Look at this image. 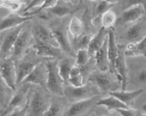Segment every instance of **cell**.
<instances>
[{"label":"cell","mask_w":146,"mask_h":116,"mask_svg":"<svg viewBox=\"0 0 146 116\" xmlns=\"http://www.w3.org/2000/svg\"><path fill=\"white\" fill-rule=\"evenodd\" d=\"M64 115L62 107L58 103H50V106L44 113L43 115L45 116H58Z\"/></svg>","instance_id":"31"},{"label":"cell","mask_w":146,"mask_h":116,"mask_svg":"<svg viewBox=\"0 0 146 116\" xmlns=\"http://www.w3.org/2000/svg\"><path fill=\"white\" fill-rule=\"evenodd\" d=\"M69 30L75 38H78L83 34L84 30V23L78 17L73 16L69 24Z\"/></svg>","instance_id":"27"},{"label":"cell","mask_w":146,"mask_h":116,"mask_svg":"<svg viewBox=\"0 0 146 116\" xmlns=\"http://www.w3.org/2000/svg\"><path fill=\"white\" fill-rule=\"evenodd\" d=\"M80 73H81V71H80V67L77 66V65H74V66L72 67L71 70H70V77L79 75V74H80Z\"/></svg>","instance_id":"39"},{"label":"cell","mask_w":146,"mask_h":116,"mask_svg":"<svg viewBox=\"0 0 146 116\" xmlns=\"http://www.w3.org/2000/svg\"><path fill=\"white\" fill-rule=\"evenodd\" d=\"M41 57L33 54H25L20 59L15 60L16 71V88L19 86L24 79L28 75L29 73L34 68L38 63L43 60H39Z\"/></svg>","instance_id":"5"},{"label":"cell","mask_w":146,"mask_h":116,"mask_svg":"<svg viewBox=\"0 0 146 116\" xmlns=\"http://www.w3.org/2000/svg\"><path fill=\"white\" fill-rule=\"evenodd\" d=\"M143 92L144 90L143 89H138L134 91H125L122 90L121 91H110L109 93V95L114 96L116 98H117L119 101H121L123 103L126 104L129 107L136 98L139 96Z\"/></svg>","instance_id":"20"},{"label":"cell","mask_w":146,"mask_h":116,"mask_svg":"<svg viewBox=\"0 0 146 116\" xmlns=\"http://www.w3.org/2000/svg\"><path fill=\"white\" fill-rule=\"evenodd\" d=\"M47 71L46 90L50 93L63 96H64V82L59 74L58 63L55 60H47L44 62Z\"/></svg>","instance_id":"2"},{"label":"cell","mask_w":146,"mask_h":116,"mask_svg":"<svg viewBox=\"0 0 146 116\" xmlns=\"http://www.w3.org/2000/svg\"><path fill=\"white\" fill-rule=\"evenodd\" d=\"M145 13V6L143 5H137L126 7L121 15L117 18V23L119 25H124L127 24L134 23L142 18Z\"/></svg>","instance_id":"11"},{"label":"cell","mask_w":146,"mask_h":116,"mask_svg":"<svg viewBox=\"0 0 146 116\" xmlns=\"http://www.w3.org/2000/svg\"><path fill=\"white\" fill-rule=\"evenodd\" d=\"M6 1H7V0H0V8L4 7V5H5Z\"/></svg>","instance_id":"43"},{"label":"cell","mask_w":146,"mask_h":116,"mask_svg":"<svg viewBox=\"0 0 146 116\" xmlns=\"http://www.w3.org/2000/svg\"><path fill=\"white\" fill-rule=\"evenodd\" d=\"M100 90L95 85L89 82L80 87L67 86L64 89V96L71 102L84 100L89 98L98 96Z\"/></svg>","instance_id":"3"},{"label":"cell","mask_w":146,"mask_h":116,"mask_svg":"<svg viewBox=\"0 0 146 116\" xmlns=\"http://www.w3.org/2000/svg\"><path fill=\"white\" fill-rule=\"evenodd\" d=\"M98 99V96H96L92 98L73 102L70 109L64 113V115L76 116L84 115V113H87L92 107L96 104Z\"/></svg>","instance_id":"14"},{"label":"cell","mask_w":146,"mask_h":116,"mask_svg":"<svg viewBox=\"0 0 146 116\" xmlns=\"http://www.w3.org/2000/svg\"><path fill=\"white\" fill-rule=\"evenodd\" d=\"M117 113L123 116H143L145 115V113H143L139 110H136L134 109H131L130 107L125 109H116Z\"/></svg>","instance_id":"35"},{"label":"cell","mask_w":146,"mask_h":116,"mask_svg":"<svg viewBox=\"0 0 146 116\" xmlns=\"http://www.w3.org/2000/svg\"><path fill=\"white\" fill-rule=\"evenodd\" d=\"M33 38L35 40L54 44V39L51 36V30L41 24H35L31 29Z\"/></svg>","instance_id":"21"},{"label":"cell","mask_w":146,"mask_h":116,"mask_svg":"<svg viewBox=\"0 0 146 116\" xmlns=\"http://www.w3.org/2000/svg\"><path fill=\"white\" fill-rule=\"evenodd\" d=\"M117 14L114 11L111 10V9L100 16V22H101L102 27L106 29L113 27V26L117 23Z\"/></svg>","instance_id":"28"},{"label":"cell","mask_w":146,"mask_h":116,"mask_svg":"<svg viewBox=\"0 0 146 116\" xmlns=\"http://www.w3.org/2000/svg\"><path fill=\"white\" fill-rule=\"evenodd\" d=\"M143 5L145 6V0H128V3L126 5V7H131V6L133 5Z\"/></svg>","instance_id":"40"},{"label":"cell","mask_w":146,"mask_h":116,"mask_svg":"<svg viewBox=\"0 0 146 116\" xmlns=\"http://www.w3.org/2000/svg\"><path fill=\"white\" fill-rule=\"evenodd\" d=\"M33 40V38L31 30L30 31L27 29L22 28L16 38L13 49L12 57L14 59V60L20 59L27 53V48L32 43Z\"/></svg>","instance_id":"9"},{"label":"cell","mask_w":146,"mask_h":116,"mask_svg":"<svg viewBox=\"0 0 146 116\" xmlns=\"http://www.w3.org/2000/svg\"><path fill=\"white\" fill-rule=\"evenodd\" d=\"M145 37L135 43H130L124 49V54L131 57L143 56L145 57Z\"/></svg>","instance_id":"23"},{"label":"cell","mask_w":146,"mask_h":116,"mask_svg":"<svg viewBox=\"0 0 146 116\" xmlns=\"http://www.w3.org/2000/svg\"><path fill=\"white\" fill-rule=\"evenodd\" d=\"M144 37H145V23L143 21L134 22L125 33V38L130 43H135Z\"/></svg>","instance_id":"17"},{"label":"cell","mask_w":146,"mask_h":116,"mask_svg":"<svg viewBox=\"0 0 146 116\" xmlns=\"http://www.w3.org/2000/svg\"><path fill=\"white\" fill-rule=\"evenodd\" d=\"M20 1H21V2H23V1H25V0H20Z\"/></svg>","instance_id":"46"},{"label":"cell","mask_w":146,"mask_h":116,"mask_svg":"<svg viewBox=\"0 0 146 116\" xmlns=\"http://www.w3.org/2000/svg\"><path fill=\"white\" fill-rule=\"evenodd\" d=\"M58 0H45L42 5L40 7H38L34 13H31V16L36 14V13H38L39 12H41V11L44 10H46L48 9V8H50V7H53L54 5H55L58 3Z\"/></svg>","instance_id":"37"},{"label":"cell","mask_w":146,"mask_h":116,"mask_svg":"<svg viewBox=\"0 0 146 116\" xmlns=\"http://www.w3.org/2000/svg\"><path fill=\"white\" fill-rule=\"evenodd\" d=\"M145 79H146V71L145 68H143L137 75V79L138 81L142 83H145Z\"/></svg>","instance_id":"41"},{"label":"cell","mask_w":146,"mask_h":116,"mask_svg":"<svg viewBox=\"0 0 146 116\" xmlns=\"http://www.w3.org/2000/svg\"><path fill=\"white\" fill-rule=\"evenodd\" d=\"M33 18V16H20L16 13H10L5 18H0V32L24 24Z\"/></svg>","instance_id":"15"},{"label":"cell","mask_w":146,"mask_h":116,"mask_svg":"<svg viewBox=\"0 0 146 116\" xmlns=\"http://www.w3.org/2000/svg\"><path fill=\"white\" fill-rule=\"evenodd\" d=\"M74 65H75V62L72 57H64L58 63L59 74L64 82H68L70 70Z\"/></svg>","instance_id":"26"},{"label":"cell","mask_w":146,"mask_h":116,"mask_svg":"<svg viewBox=\"0 0 146 116\" xmlns=\"http://www.w3.org/2000/svg\"><path fill=\"white\" fill-rule=\"evenodd\" d=\"M51 36L54 39V41L58 43V47L61 48L63 52L72 54V49L71 44H70V41L68 39L67 35L65 32L59 30V29L52 30L51 31Z\"/></svg>","instance_id":"24"},{"label":"cell","mask_w":146,"mask_h":116,"mask_svg":"<svg viewBox=\"0 0 146 116\" xmlns=\"http://www.w3.org/2000/svg\"><path fill=\"white\" fill-rule=\"evenodd\" d=\"M68 82L70 83V85L73 87H80L84 85V77H83L82 73L79 75L75 76V77H69Z\"/></svg>","instance_id":"36"},{"label":"cell","mask_w":146,"mask_h":116,"mask_svg":"<svg viewBox=\"0 0 146 116\" xmlns=\"http://www.w3.org/2000/svg\"><path fill=\"white\" fill-rule=\"evenodd\" d=\"M14 91L7 85L0 75V112H3L6 109Z\"/></svg>","instance_id":"22"},{"label":"cell","mask_w":146,"mask_h":116,"mask_svg":"<svg viewBox=\"0 0 146 116\" xmlns=\"http://www.w3.org/2000/svg\"><path fill=\"white\" fill-rule=\"evenodd\" d=\"M45 0H31L29 4L27 5V6L25 8L24 10V12L26 13V12H28L29 10H31L33 8H35V7H40L43 5V3L44 2Z\"/></svg>","instance_id":"38"},{"label":"cell","mask_w":146,"mask_h":116,"mask_svg":"<svg viewBox=\"0 0 146 116\" xmlns=\"http://www.w3.org/2000/svg\"><path fill=\"white\" fill-rule=\"evenodd\" d=\"M114 5L109 3L105 0H99L96 8H95V13H96L97 16H101L106 11L111 9V7H114Z\"/></svg>","instance_id":"33"},{"label":"cell","mask_w":146,"mask_h":116,"mask_svg":"<svg viewBox=\"0 0 146 116\" xmlns=\"http://www.w3.org/2000/svg\"><path fill=\"white\" fill-rule=\"evenodd\" d=\"M107 35H108V29L101 27L98 33L92 36L87 49L90 57H93L95 52L104 44V41L107 38Z\"/></svg>","instance_id":"19"},{"label":"cell","mask_w":146,"mask_h":116,"mask_svg":"<svg viewBox=\"0 0 146 116\" xmlns=\"http://www.w3.org/2000/svg\"><path fill=\"white\" fill-rule=\"evenodd\" d=\"M50 98L48 95L41 89H36L33 93L32 97L29 99L27 115H43L44 113L50 106Z\"/></svg>","instance_id":"7"},{"label":"cell","mask_w":146,"mask_h":116,"mask_svg":"<svg viewBox=\"0 0 146 116\" xmlns=\"http://www.w3.org/2000/svg\"><path fill=\"white\" fill-rule=\"evenodd\" d=\"M96 105L98 106H104L109 109V110H112V109H125L128 108V106L124 103L119 101L117 98H116L114 96L110 95V96L106 97L104 98H99L97 101Z\"/></svg>","instance_id":"25"},{"label":"cell","mask_w":146,"mask_h":116,"mask_svg":"<svg viewBox=\"0 0 146 116\" xmlns=\"http://www.w3.org/2000/svg\"><path fill=\"white\" fill-rule=\"evenodd\" d=\"M92 35L86 34V35H81L79 36L78 38H75L77 41L76 42V48L78 49L80 48H84V49H88L89 43L92 38Z\"/></svg>","instance_id":"32"},{"label":"cell","mask_w":146,"mask_h":116,"mask_svg":"<svg viewBox=\"0 0 146 116\" xmlns=\"http://www.w3.org/2000/svg\"><path fill=\"white\" fill-rule=\"evenodd\" d=\"M22 5L23 3L20 0H7L4 7L8 9L12 13H16L21 9Z\"/></svg>","instance_id":"34"},{"label":"cell","mask_w":146,"mask_h":116,"mask_svg":"<svg viewBox=\"0 0 146 116\" xmlns=\"http://www.w3.org/2000/svg\"><path fill=\"white\" fill-rule=\"evenodd\" d=\"M108 36V35H107ZM107 41L108 38L104 41V44L94 54V64L96 65L98 70L100 71H108L109 70V63L107 54Z\"/></svg>","instance_id":"18"},{"label":"cell","mask_w":146,"mask_h":116,"mask_svg":"<svg viewBox=\"0 0 146 116\" xmlns=\"http://www.w3.org/2000/svg\"><path fill=\"white\" fill-rule=\"evenodd\" d=\"M23 24L0 32V59L11 57L16 40Z\"/></svg>","instance_id":"4"},{"label":"cell","mask_w":146,"mask_h":116,"mask_svg":"<svg viewBox=\"0 0 146 116\" xmlns=\"http://www.w3.org/2000/svg\"><path fill=\"white\" fill-rule=\"evenodd\" d=\"M114 73L119 78L123 90H125L128 82V68L124 54V49L120 46H118L117 55L115 59L114 66Z\"/></svg>","instance_id":"13"},{"label":"cell","mask_w":146,"mask_h":116,"mask_svg":"<svg viewBox=\"0 0 146 116\" xmlns=\"http://www.w3.org/2000/svg\"><path fill=\"white\" fill-rule=\"evenodd\" d=\"M0 75L10 88L16 90V65L14 59L12 57L0 59Z\"/></svg>","instance_id":"8"},{"label":"cell","mask_w":146,"mask_h":116,"mask_svg":"<svg viewBox=\"0 0 146 116\" xmlns=\"http://www.w3.org/2000/svg\"><path fill=\"white\" fill-rule=\"evenodd\" d=\"M45 10L49 11L52 14L58 16V17H64V16H66L67 15H70L72 12V10L70 7L60 5L58 3L56 4L53 7L48 8V9Z\"/></svg>","instance_id":"29"},{"label":"cell","mask_w":146,"mask_h":116,"mask_svg":"<svg viewBox=\"0 0 146 116\" xmlns=\"http://www.w3.org/2000/svg\"><path fill=\"white\" fill-rule=\"evenodd\" d=\"M105 1H106V2H109V3L111 4H113V5H115L116 3L119 2L120 1H122V0H105Z\"/></svg>","instance_id":"42"},{"label":"cell","mask_w":146,"mask_h":116,"mask_svg":"<svg viewBox=\"0 0 146 116\" xmlns=\"http://www.w3.org/2000/svg\"><path fill=\"white\" fill-rule=\"evenodd\" d=\"M108 41H107V54L109 63V70L114 73V66L115 59L117 55L118 45L116 41L115 32L113 28L108 29Z\"/></svg>","instance_id":"16"},{"label":"cell","mask_w":146,"mask_h":116,"mask_svg":"<svg viewBox=\"0 0 146 116\" xmlns=\"http://www.w3.org/2000/svg\"><path fill=\"white\" fill-rule=\"evenodd\" d=\"M46 78H47L46 68L44 62L42 61V62L38 63L34 67L31 73L24 79L21 84L30 83V84L34 85H38L47 91L46 90Z\"/></svg>","instance_id":"10"},{"label":"cell","mask_w":146,"mask_h":116,"mask_svg":"<svg viewBox=\"0 0 146 116\" xmlns=\"http://www.w3.org/2000/svg\"><path fill=\"white\" fill-rule=\"evenodd\" d=\"M90 56L89 54L87 49L84 48H80L78 49L76 54V61H75V65H77L79 67H83L85 65L89 63L90 60Z\"/></svg>","instance_id":"30"},{"label":"cell","mask_w":146,"mask_h":116,"mask_svg":"<svg viewBox=\"0 0 146 116\" xmlns=\"http://www.w3.org/2000/svg\"><path fill=\"white\" fill-rule=\"evenodd\" d=\"M89 82L97 86L98 89L104 92L117 90L121 83L117 76L110 70L94 71L89 77Z\"/></svg>","instance_id":"1"},{"label":"cell","mask_w":146,"mask_h":116,"mask_svg":"<svg viewBox=\"0 0 146 116\" xmlns=\"http://www.w3.org/2000/svg\"><path fill=\"white\" fill-rule=\"evenodd\" d=\"M89 1L92 2H98V1H99V0H89Z\"/></svg>","instance_id":"45"},{"label":"cell","mask_w":146,"mask_h":116,"mask_svg":"<svg viewBox=\"0 0 146 116\" xmlns=\"http://www.w3.org/2000/svg\"><path fill=\"white\" fill-rule=\"evenodd\" d=\"M33 47L36 55L38 57L44 58H61L62 57L63 51L59 47H58L51 43H44L38 40L33 39Z\"/></svg>","instance_id":"12"},{"label":"cell","mask_w":146,"mask_h":116,"mask_svg":"<svg viewBox=\"0 0 146 116\" xmlns=\"http://www.w3.org/2000/svg\"><path fill=\"white\" fill-rule=\"evenodd\" d=\"M30 83H23L20 85V88L16 93H13L11 101L6 109L2 112V115H9L12 112L23 109L29 102V90L31 89Z\"/></svg>","instance_id":"6"},{"label":"cell","mask_w":146,"mask_h":116,"mask_svg":"<svg viewBox=\"0 0 146 116\" xmlns=\"http://www.w3.org/2000/svg\"><path fill=\"white\" fill-rule=\"evenodd\" d=\"M66 1H67V2H75V1H76V0H66Z\"/></svg>","instance_id":"44"}]
</instances>
